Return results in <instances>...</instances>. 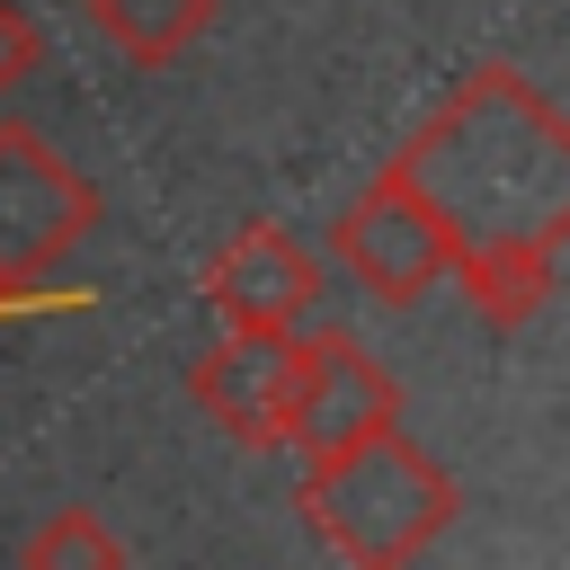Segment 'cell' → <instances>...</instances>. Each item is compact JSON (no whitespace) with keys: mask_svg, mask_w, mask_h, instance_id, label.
<instances>
[{"mask_svg":"<svg viewBox=\"0 0 570 570\" xmlns=\"http://www.w3.org/2000/svg\"><path fill=\"white\" fill-rule=\"evenodd\" d=\"M401 169L463 240H570V116L517 71V62H481L463 71L419 125L410 142L383 160Z\"/></svg>","mask_w":570,"mask_h":570,"instance_id":"6da1fadb","label":"cell"},{"mask_svg":"<svg viewBox=\"0 0 570 570\" xmlns=\"http://www.w3.org/2000/svg\"><path fill=\"white\" fill-rule=\"evenodd\" d=\"M294 508H303V525H312L347 570H410V561H428V552L454 534L463 490H454V472H445L419 436L383 428V436H365V445L312 454Z\"/></svg>","mask_w":570,"mask_h":570,"instance_id":"7a4b0ae2","label":"cell"},{"mask_svg":"<svg viewBox=\"0 0 570 570\" xmlns=\"http://www.w3.org/2000/svg\"><path fill=\"white\" fill-rule=\"evenodd\" d=\"M98 214L89 169H71V151H53L27 116H0V285H53Z\"/></svg>","mask_w":570,"mask_h":570,"instance_id":"3957f363","label":"cell"},{"mask_svg":"<svg viewBox=\"0 0 570 570\" xmlns=\"http://www.w3.org/2000/svg\"><path fill=\"white\" fill-rule=\"evenodd\" d=\"M330 258L356 276V294H374V303H419L428 285H445V267H454V232H445V214L401 178V169H374L347 205H338V223H330Z\"/></svg>","mask_w":570,"mask_h":570,"instance_id":"277c9868","label":"cell"},{"mask_svg":"<svg viewBox=\"0 0 570 570\" xmlns=\"http://www.w3.org/2000/svg\"><path fill=\"white\" fill-rule=\"evenodd\" d=\"M196 294H205V312H214L223 330H240V338H294V330L312 321V303H321V258H312L285 223H240V232L205 258Z\"/></svg>","mask_w":570,"mask_h":570,"instance_id":"5b68a950","label":"cell"},{"mask_svg":"<svg viewBox=\"0 0 570 570\" xmlns=\"http://www.w3.org/2000/svg\"><path fill=\"white\" fill-rule=\"evenodd\" d=\"M401 428V383L392 365L356 338V330H312L303 338V374H294V419H285V445L312 463V454H338V445H365Z\"/></svg>","mask_w":570,"mask_h":570,"instance_id":"8992f818","label":"cell"},{"mask_svg":"<svg viewBox=\"0 0 570 570\" xmlns=\"http://www.w3.org/2000/svg\"><path fill=\"white\" fill-rule=\"evenodd\" d=\"M294 374H303V330L294 338H205L196 365H187V401L249 454L285 445V419H294Z\"/></svg>","mask_w":570,"mask_h":570,"instance_id":"52a82bcc","label":"cell"},{"mask_svg":"<svg viewBox=\"0 0 570 570\" xmlns=\"http://www.w3.org/2000/svg\"><path fill=\"white\" fill-rule=\"evenodd\" d=\"M445 276L463 285V303H472L481 330L517 338L552 303V285H561V240H534V232H517V240H463Z\"/></svg>","mask_w":570,"mask_h":570,"instance_id":"ba28073f","label":"cell"},{"mask_svg":"<svg viewBox=\"0 0 570 570\" xmlns=\"http://www.w3.org/2000/svg\"><path fill=\"white\" fill-rule=\"evenodd\" d=\"M214 9H223V0H89V27H98V45H107L116 62L169 71V62L214 27Z\"/></svg>","mask_w":570,"mask_h":570,"instance_id":"9c48e42d","label":"cell"},{"mask_svg":"<svg viewBox=\"0 0 570 570\" xmlns=\"http://www.w3.org/2000/svg\"><path fill=\"white\" fill-rule=\"evenodd\" d=\"M18 570H134V552H125V534L98 508H53V517L27 525Z\"/></svg>","mask_w":570,"mask_h":570,"instance_id":"30bf717a","label":"cell"},{"mask_svg":"<svg viewBox=\"0 0 570 570\" xmlns=\"http://www.w3.org/2000/svg\"><path fill=\"white\" fill-rule=\"evenodd\" d=\"M36 71H45V27H36L27 0H0V98L27 89Z\"/></svg>","mask_w":570,"mask_h":570,"instance_id":"8fae6325","label":"cell"}]
</instances>
